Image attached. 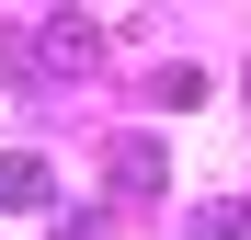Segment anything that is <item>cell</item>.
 Wrapping results in <instances>:
<instances>
[{"label":"cell","instance_id":"4","mask_svg":"<svg viewBox=\"0 0 251 240\" xmlns=\"http://www.w3.org/2000/svg\"><path fill=\"white\" fill-rule=\"evenodd\" d=\"M183 240H251V206H240V194H228V206H194Z\"/></svg>","mask_w":251,"mask_h":240},{"label":"cell","instance_id":"3","mask_svg":"<svg viewBox=\"0 0 251 240\" xmlns=\"http://www.w3.org/2000/svg\"><path fill=\"white\" fill-rule=\"evenodd\" d=\"M0 206H12V217L57 206V183H46V160H34V149H0Z\"/></svg>","mask_w":251,"mask_h":240},{"label":"cell","instance_id":"1","mask_svg":"<svg viewBox=\"0 0 251 240\" xmlns=\"http://www.w3.org/2000/svg\"><path fill=\"white\" fill-rule=\"evenodd\" d=\"M0 69L92 80V69H103V34H92V12H57V0H46V23H34V34H0Z\"/></svg>","mask_w":251,"mask_h":240},{"label":"cell","instance_id":"2","mask_svg":"<svg viewBox=\"0 0 251 240\" xmlns=\"http://www.w3.org/2000/svg\"><path fill=\"white\" fill-rule=\"evenodd\" d=\"M103 172H114V194H160L172 149H160V137H114V149H103Z\"/></svg>","mask_w":251,"mask_h":240},{"label":"cell","instance_id":"5","mask_svg":"<svg viewBox=\"0 0 251 240\" xmlns=\"http://www.w3.org/2000/svg\"><path fill=\"white\" fill-rule=\"evenodd\" d=\"M57 240H103V217H57Z\"/></svg>","mask_w":251,"mask_h":240}]
</instances>
